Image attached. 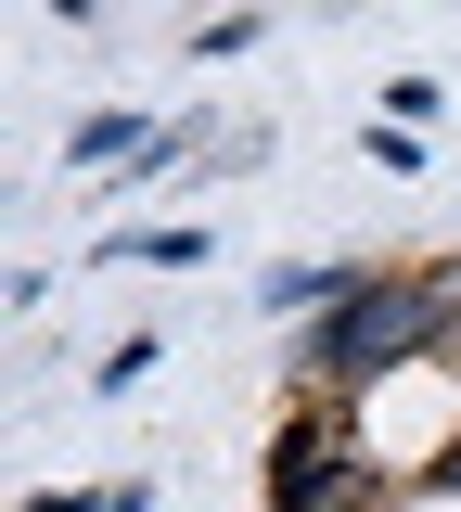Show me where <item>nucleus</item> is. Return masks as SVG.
Segmentation results:
<instances>
[{
    "label": "nucleus",
    "instance_id": "obj_9",
    "mask_svg": "<svg viewBox=\"0 0 461 512\" xmlns=\"http://www.w3.org/2000/svg\"><path fill=\"white\" fill-rule=\"evenodd\" d=\"M26 512H90V500H65V487H39V500H26Z\"/></svg>",
    "mask_w": 461,
    "mask_h": 512
},
{
    "label": "nucleus",
    "instance_id": "obj_5",
    "mask_svg": "<svg viewBox=\"0 0 461 512\" xmlns=\"http://www.w3.org/2000/svg\"><path fill=\"white\" fill-rule=\"evenodd\" d=\"M359 154H372V167H397V180H410V167H423V128H397V116H372V128H359Z\"/></svg>",
    "mask_w": 461,
    "mask_h": 512
},
{
    "label": "nucleus",
    "instance_id": "obj_2",
    "mask_svg": "<svg viewBox=\"0 0 461 512\" xmlns=\"http://www.w3.org/2000/svg\"><path fill=\"white\" fill-rule=\"evenodd\" d=\"M269 512H385V461L359 448V410L295 397L269 436Z\"/></svg>",
    "mask_w": 461,
    "mask_h": 512
},
{
    "label": "nucleus",
    "instance_id": "obj_7",
    "mask_svg": "<svg viewBox=\"0 0 461 512\" xmlns=\"http://www.w3.org/2000/svg\"><path fill=\"white\" fill-rule=\"evenodd\" d=\"M231 52H257V13H218V26H193V64H231Z\"/></svg>",
    "mask_w": 461,
    "mask_h": 512
},
{
    "label": "nucleus",
    "instance_id": "obj_1",
    "mask_svg": "<svg viewBox=\"0 0 461 512\" xmlns=\"http://www.w3.org/2000/svg\"><path fill=\"white\" fill-rule=\"evenodd\" d=\"M461 320L436 295V269H359L321 320H308V346H295V397H333V410H359L372 384H397L410 359H449Z\"/></svg>",
    "mask_w": 461,
    "mask_h": 512
},
{
    "label": "nucleus",
    "instance_id": "obj_3",
    "mask_svg": "<svg viewBox=\"0 0 461 512\" xmlns=\"http://www.w3.org/2000/svg\"><path fill=\"white\" fill-rule=\"evenodd\" d=\"M103 256H116V269H205L218 244H205V231H116Z\"/></svg>",
    "mask_w": 461,
    "mask_h": 512
},
{
    "label": "nucleus",
    "instance_id": "obj_6",
    "mask_svg": "<svg viewBox=\"0 0 461 512\" xmlns=\"http://www.w3.org/2000/svg\"><path fill=\"white\" fill-rule=\"evenodd\" d=\"M154 359H167V346H154V333H129V346H103V372H90V384H103V397H129Z\"/></svg>",
    "mask_w": 461,
    "mask_h": 512
},
{
    "label": "nucleus",
    "instance_id": "obj_8",
    "mask_svg": "<svg viewBox=\"0 0 461 512\" xmlns=\"http://www.w3.org/2000/svg\"><path fill=\"white\" fill-rule=\"evenodd\" d=\"M141 500H154V487H141V474H129V487H90V512H141Z\"/></svg>",
    "mask_w": 461,
    "mask_h": 512
},
{
    "label": "nucleus",
    "instance_id": "obj_4",
    "mask_svg": "<svg viewBox=\"0 0 461 512\" xmlns=\"http://www.w3.org/2000/svg\"><path fill=\"white\" fill-rule=\"evenodd\" d=\"M346 282H359V269H321V256H308V269H269L257 295H269V308H282V320H295V308L321 320V308H333V295H346Z\"/></svg>",
    "mask_w": 461,
    "mask_h": 512
}]
</instances>
